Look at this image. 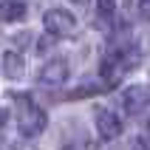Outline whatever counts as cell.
<instances>
[{
    "mask_svg": "<svg viewBox=\"0 0 150 150\" xmlns=\"http://www.w3.org/2000/svg\"><path fill=\"white\" fill-rule=\"evenodd\" d=\"M93 119H96V130H99L102 139H116V136L122 133V119L110 108H96Z\"/></svg>",
    "mask_w": 150,
    "mask_h": 150,
    "instance_id": "277c9868",
    "label": "cell"
},
{
    "mask_svg": "<svg viewBox=\"0 0 150 150\" xmlns=\"http://www.w3.org/2000/svg\"><path fill=\"white\" fill-rule=\"evenodd\" d=\"M0 59H3V74H6L8 79H20V76H23V71H25L23 54H17V51H6Z\"/></svg>",
    "mask_w": 150,
    "mask_h": 150,
    "instance_id": "ba28073f",
    "label": "cell"
},
{
    "mask_svg": "<svg viewBox=\"0 0 150 150\" xmlns=\"http://www.w3.org/2000/svg\"><path fill=\"white\" fill-rule=\"evenodd\" d=\"M74 3H85V0H74Z\"/></svg>",
    "mask_w": 150,
    "mask_h": 150,
    "instance_id": "4fadbf2b",
    "label": "cell"
},
{
    "mask_svg": "<svg viewBox=\"0 0 150 150\" xmlns=\"http://www.w3.org/2000/svg\"><path fill=\"white\" fill-rule=\"evenodd\" d=\"M25 17V3L23 0H0V23H14Z\"/></svg>",
    "mask_w": 150,
    "mask_h": 150,
    "instance_id": "52a82bcc",
    "label": "cell"
},
{
    "mask_svg": "<svg viewBox=\"0 0 150 150\" xmlns=\"http://www.w3.org/2000/svg\"><path fill=\"white\" fill-rule=\"evenodd\" d=\"M147 136H150V119H147Z\"/></svg>",
    "mask_w": 150,
    "mask_h": 150,
    "instance_id": "7c38bea8",
    "label": "cell"
},
{
    "mask_svg": "<svg viewBox=\"0 0 150 150\" xmlns=\"http://www.w3.org/2000/svg\"><path fill=\"white\" fill-rule=\"evenodd\" d=\"M6 116H8V110H6V108H0V127L6 125Z\"/></svg>",
    "mask_w": 150,
    "mask_h": 150,
    "instance_id": "8fae6325",
    "label": "cell"
},
{
    "mask_svg": "<svg viewBox=\"0 0 150 150\" xmlns=\"http://www.w3.org/2000/svg\"><path fill=\"white\" fill-rule=\"evenodd\" d=\"M122 102H125V108L130 110V113H136V110H142L150 105V85L147 82H136L130 85L125 93H122Z\"/></svg>",
    "mask_w": 150,
    "mask_h": 150,
    "instance_id": "5b68a950",
    "label": "cell"
},
{
    "mask_svg": "<svg viewBox=\"0 0 150 150\" xmlns=\"http://www.w3.org/2000/svg\"><path fill=\"white\" fill-rule=\"evenodd\" d=\"M42 28L51 34V37H71V34H76V17L68 14L65 8H51V11H45V17H42Z\"/></svg>",
    "mask_w": 150,
    "mask_h": 150,
    "instance_id": "3957f363",
    "label": "cell"
},
{
    "mask_svg": "<svg viewBox=\"0 0 150 150\" xmlns=\"http://www.w3.org/2000/svg\"><path fill=\"white\" fill-rule=\"evenodd\" d=\"M142 59V48L133 42H113L105 51V62H102V76L108 82H116L127 71H133Z\"/></svg>",
    "mask_w": 150,
    "mask_h": 150,
    "instance_id": "6da1fadb",
    "label": "cell"
},
{
    "mask_svg": "<svg viewBox=\"0 0 150 150\" xmlns=\"http://www.w3.org/2000/svg\"><path fill=\"white\" fill-rule=\"evenodd\" d=\"M17 130L28 139L40 136L45 130V110L31 99V96H20L17 99Z\"/></svg>",
    "mask_w": 150,
    "mask_h": 150,
    "instance_id": "7a4b0ae2",
    "label": "cell"
},
{
    "mask_svg": "<svg viewBox=\"0 0 150 150\" xmlns=\"http://www.w3.org/2000/svg\"><path fill=\"white\" fill-rule=\"evenodd\" d=\"M113 8H116V0H99V11L102 14H113Z\"/></svg>",
    "mask_w": 150,
    "mask_h": 150,
    "instance_id": "9c48e42d",
    "label": "cell"
},
{
    "mask_svg": "<svg viewBox=\"0 0 150 150\" xmlns=\"http://www.w3.org/2000/svg\"><path fill=\"white\" fill-rule=\"evenodd\" d=\"M68 79V62L65 59H51V62H45L40 71V82L42 85H62Z\"/></svg>",
    "mask_w": 150,
    "mask_h": 150,
    "instance_id": "8992f818",
    "label": "cell"
},
{
    "mask_svg": "<svg viewBox=\"0 0 150 150\" xmlns=\"http://www.w3.org/2000/svg\"><path fill=\"white\" fill-rule=\"evenodd\" d=\"M139 14L144 20H150V0H139Z\"/></svg>",
    "mask_w": 150,
    "mask_h": 150,
    "instance_id": "30bf717a",
    "label": "cell"
}]
</instances>
